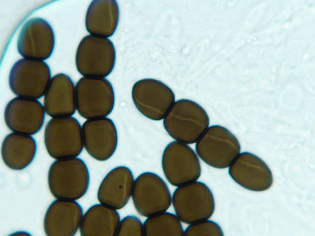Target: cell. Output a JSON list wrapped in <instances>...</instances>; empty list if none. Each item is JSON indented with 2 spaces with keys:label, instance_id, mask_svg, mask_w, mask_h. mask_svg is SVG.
Masks as SVG:
<instances>
[{
  "label": "cell",
  "instance_id": "cell-1",
  "mask_svg": "<svg viewBox=\"0 0 315 236\" xmlns=\"http://www.w3.org/2000/svg\"><path fill=\"white\" fill-rule=\"evenodd\" d=\"M163 119L167 133L177 141L186 144L196 142L208 128L209 122L201 106L185 99L174 102Z\"/></svg>",
  "mask_w": 315,
  "mask_h": 236
},
{
  "label": "cell",
  "instance_id": "cell-2",
  "mask_svg": "<svg viewBox=\"0 0 315 236\" xmlns=\"http://www.w3.org/2000/svg\"><path fill=\"white\" fill-rule=\"evenodd\" d=\"M90 182L86 164L77 157L57 159L51 164L48 172L49 189L58 199H79L86 193Z\"/></svg>",
  "mask_w": 315,
  "mask_h": 236
},
{
  "label": "cell",
  "instance_id": "cell-3",
  "mask_svg": "<svg viewBox=\"0 0 315 236\" xmlns=\"http://www.w3.org/2000/svg\"><path fill=\"white\" fill-rule=\"evenodd\" d=\"M172 201L177 216L181 221L189 225L209 219L215 209L212 191L201 181L178 187L173 193Z\"/></svg>",
  "mask_w": 315,
  "mask_h": 236
},
{
  "label": "cell",
  "instance_id": "cell-4",
  "mask_svg": "<svg viewBox=\"0 0 315 236\" xmlns=\"http://www.w3.org/2000/svg\"><path fill=\"white\" fill-rule=\"evenodd\" d=\"M76 109L88 120L106 117L114 108V90L110 82L104 78L83 77L75 86Z\"/></svg>",
  "mask_w": 315,
  "mask_h": 236
},
{
  "label": "cell",
  "instance_id": "cell-5",
  "mask_svg": "<svg viewBox=\"0 0 315 236\" xmlns=\"http://www.w3.org/2000/svg\"><path fill=\"white\" fill-rule=\"evenodd\" d=\"M116 52L109 39L93 35L85 37L77 49L75 63L78 72L84 77L104 78L114 68Z\"/></svg>",
  "mask_w": 315,
  "mask_h": 236
},
{
  "label": "cell",
  "instance_id": "cell-6",
  "mask_svg": "<svg viewBox=\"0 0 315 236\" xmlns=\"http://www.w3.org/2000/svg\"><path fill=\"white\" fill-rule=\"evenodd\" d=\"M196 153L207 165L217 169L229 167L240 153L241 146L236 136L223 126L208 127L196 142Z\"/></svg>",
  "mask_w": 315,
  "mask_h": 236
},
{
  "label": "cell",
  "instance_id": "cell-7",
  "mask_svg": "<svg viewBox=\"0 0 315 236\" xmlns=\"http://www.w3.org/2000/svg\"><path fill=\"white\" fill-rule=\"evenodd\" d=\"M44 138L48 153L55 159L76 157L83 149L82 126L72 116L50 120L46 126Z\"/></svg>",
  "mask_w": 315,
  "mask_h": 236
},
{
  "label": "cell",
  "instance_id": "cell-8",
  "mask_svg": "<svg viewBox=\"0 0 315 236\" xmlns=\"http://www.w3.org/2000/svg\"><path fill=\"white\" fill-rule=\"evenodd\" d=\"M51 77L50 69L46 63L24 58L13 65L9 84L11 91L18 96L37 99L45 95Z\"/></svg>",
  "mask_w": 315,
  "mask_h": 236
},
{
  "label": "cell",
  "instance_id": "cell-9",
  "mask_svg": "<svg viewBox=\"0 0 315 236\" xmlns=\"http://www.w3.org/2000/svg\"><path fill=\"white\" fill-rule=\"evenodd\" d=\"M131 196L137 211L147 217L165 212L172 202L165 182L159 175L150 172L142 173L136 178Z\"/></svg>",
  "mask_w": 315,
  "mask_h": 236
},
{
  "label": "cell",
  "instance_id": "cell-10",
  "mask_svg": "<svg viewBox=\"0 0 315 236\" xmlns=\"http://www.w3.org/2000/svg\"><path fill=\"white\" fill-rule=\"evenodd\" d=\"M161 165L166 179L175 186L196 181L201 175L200 161L194 150L187 144L177 141L165 147Z\"/></svg>",
  "mask_w": 315,
  "mask_h": 236
},
{
  "label": "cell",
  "instance_id": "cell-11",
  "mask_svg": "<svg viewBox=\"0 0 315 236\" xmlns=\"http://www.w3.org/2000/svg\"><path fill=\"white\" fill-rule=\"evenodd\" d=\"M133 102L138 111L156 121L164 118L175 102L172 90L162 82L153 79L138 81L132 91Z\"/></svg>",
  "mask_w": 315,
  "mask_h": 236
},
{
  "label": "cell",
  "instance_id": "cell-12",
  "mask_svg": "<svg viewBox=\"0 0 315 236\" xmlns=\"http://www.w3.org/2000/svg\"><path fill=\"white\" fill-rule=\"evenodd\" d=\"M55 40L53 30L48 22L41 18H33L25 23L20 31L18 50L24 58L45 60L53 52Z\"/></svg>",
  "mask_w": 315,
  "mask_h": 236
},
{
  "label": "cell",
  "instance_id": "cell-13",
  "mask_svg": "<svg viewBox=\"0 0 315 236\" xmlns=\"http://www.w3.org/2000/svg\"><path fill=\"white\" fill-rule=\"evenodd\" d=\"M82 128L84 147L90 156L101 161L112 156L117 148L118 135L111 119L104 117L88 120Z\"/></svg>",
  "mask_w": 315,
  "mask_h": 236
},
{
  "label": "cell",
  "instance_id": "cell-14",
  "mask_svg": "<svg viewBox=\"0 0 315 236\" xmlns=\"http://www.w3.org/2000/svg\"><path fill=\"white\" fill-rule=\"evenodd\" d=\"M229 167L230 177L247 190L261 191L272 185L273 176L270 169L261 159L252 153H240Z\"/></svg>",
  "mask_w": 315,
  "mask_h": 236
},
{
  "label": "cell",
  "instance_id": "cell-15",
  "mask_svg": "<svg viewBox=\"0 0 315 236\" xmlns=\"http://www.w3.org/2000/svg\"><path fill=\"white\" fill-rule=\"evenodd\" d=\"M45 111L41 103L36 99L18 96L6 106L5 121L8 128L14 132L33 135L43 125Z\"/></svg>",
  "mask_w": 315,
  "mask_h": 236
},
{
  "label": "cell",
  "instance_id": "cell-16",
  "mask_svg": "<svg viewBox=\"0 0 315 236\" xmlns=\"http://www.w3.org/2000/svg\"><path fill=\"white\" fill-rule=\"evenodd\" d=\"M83 216L81 205L75 200L58 199L46 213L43 222L48 236H73L79 228Z\"/></svg>",
  "mask_w": 315,
  "mask_h": 236
},
{
  "label": "cell",
  "instance_id": "cell-17",
  "mask_svg": "<svg viewBox=\"0 0 315 236\" xmlns=\"http://www.w3.org/2000/svg\"><path fill=\"white\" fill-rule=\"evenodd\" d=\"M134 181L133 173L128 167L114 168L100 184L97 193L98 201L116 210L123 208L131 196Z\"/></svg>",
  "mask_w": 315,
  "mask_h": 236
},
{
  "label": "cell",
  "instance_id": "cell-18",
  "mask_svg": "<svg viewBox=\"0 0 315 236\" xmlns=\"http://www.w3.org/2000/svg\"><path fill=\"white\" fill-rule=\"evenodd\" d=\"M44 95V109L50 116H71L75 113V87L72 79L66 74L60 73L54 76Z\"/></svg>",
  "mask_w": 315,
  "mask_h": 236
},
{
  "label": "cell",
  "instance_id": "cell-19",
  "mask_svg": "<svg viewBox=\"0 0 315 236\" xmlns=\"http://www.w3.org/2000/svg\"><path fill=\"white\" fill-rule=\"evenodd\" d=\"M119 17V7L116 0H93L86 14V29L92 35L110 37L116 30Z\"/></svg>",
  "mask_w": 315,
  "mask_h": 236
},
{
  "label": "cell",
  "instance_id": "cell-20",
  "mask_svg": "<svg viewBox=\"0 0 315 236\" xmlns=\"http://www.w3.org/2000/svg\"><path fill=\"white\" fill-rule=\"evenodd\" d=\"M37 149L36 142L33 137L14 132L7 135L3 140L1 155L8 167L14 170H21L31 163Z\"/></svg>",
  "mask_w": 315,
  "mask_h": 236
},
{
  "label": "cell",
  "instance_id": "cell-21",
  "mask_svg": "<svg viewBox=\"0 0 315 236\" xmlns=\"http://www.w3.org/2000/svg\"><path fill=\"white\" fill-rule=\"evenodd\" d=\"M120 222L116 210L94 204L83 215L79 227L81 236H116Z\"/></svg>",
  "mask_w": 315,
  "mask_h": 236
},
{
  "label": "cell",
  "instance_id": "cell-22",
  "mask_svg": "<svg viewBox=\"0 0 315 236\" xmlns=\"http://www.w3.org/2000/svg\"><path fill=\"white\" fill-rule=\"evenodd\" d=\"M144 236H183L181 221L174 214L165 212L148 217L143 224Z\"/></svg>",
  "mask_w": 315,
  "mask_h": 236
},
{
  "label": "cell",
  "instance_id": "cell-23",
  "mask_svg": "<svg viewBox=\"0 0 315 236\" xmlns=\"http://www.w3.org/2000/svg\"><path fill=\"white\" fill-rule=\"evenodd\" d=\"M185 236H223L220 226L216 222L209 219L190 224L184 231Z\"/></svg>",
  "mask_w": 315,
  "mask_h": 236
},
{
  "label": "cell",
  "instance_id": "cell-24",
  "mask_svg": "<svg viewBox=\"0 0 315 236\" xmlns=\"http://www.w3.org/2000/svg\"><path fill=\"white\" fill-rule=\"evenodd\" d=\"M116 236H144L143 225L134 215H128L120 221Z\"/></svg>",
  "mask_w": 315,
  "mask_h": 236
}]
</instances>
